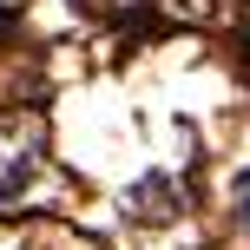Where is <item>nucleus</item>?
<instances>
[{
  "instance_id": "nucleus-2",
  "label": "nucleus",
  "mask_w": 250,
  "mask_h": 250,
  "mask_svg": "<svg viewBox=\"0 0 250 250\" xmlns=\"http://www.w3.org/2000/svg\"><path fill=\"white\" fill-rule=\"evenodd\" d=\"M230 211H237V230H250V171L230 185Z\"/></svg>"
},
{
  "instance_id": "nucleus-1",
  "label": "nucleus",
  "mask_w": 250,
  "mask_h": 250,
  "mask_svg": "<svg viewBox=\"0 0 250 250\" xmlns=\"http://www.w3.org/2000/svg\"><path fill=\"white\" fill-rule=\"evenodd\" d=\"M33 178V151L20 145V132H0V204H13Z\"/></svg>"
}]
</instances>
